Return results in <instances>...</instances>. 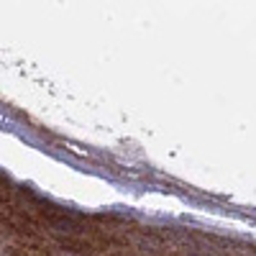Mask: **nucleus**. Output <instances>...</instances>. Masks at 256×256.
<instances>
[{
    "instance_id": "1",
    "label": "nucleus",
    "mask_w": 256,
    "mask_h": 256,
    "mask_svg": "<svg viewBox=\"0 0 256 256\" xmlns=\"http://www.w3.org/2000/svg\"><path fill=\"white\" fill-rule=\"evenodd\" d=\"M0 223H6L10 230L18 233V236H38L41 223H44V220L28 216L26 210H18V208L6 205L3 210H0Z\"/></svg>"
},
{
    "instance_id": "2",
    "label": "nucleus",
    "mask_w": 256,
    "mask_h": 256,
    "mask_svg": "<svg viewBox=\"0 0 256 256\" xmlns=\"http://www.w3.org/2000/svg\"><path fill=\"white\" fill-rule=\"evenodd\" d=\"M56 244L64 251H72L77 256H98V248L88 238H77V236H56Z\"/></svg>"
},
{
    "instance_id": "3",
    "label": "nucleus",
    "mask_w": 256,
    "mask_h": 256,
    "mask_svg": "<svg viewBox=\"0 0 256 256\" xmlns=\"http://www.w3.org/2000/svg\"><path fill=\"white\" fill-rule=\"evenodd\" d=\"M6 254H8V256H46L44 251H36V248H20V246H8Z\"/></svg>"
},
{
    "instance_id": "4",
    "label": "nucleus",
    "mask_w": 256,
    "mask_h": 256,
    "mask_svg": "<svg viewBox=\"0 0 256 256\" xmlns=\"http://www.w3.org/2000/svg\"><path fill=\"white\" fill-rule=\"evenodd\" d=\"M10 200V180L6 174H0V202Z\"/></svg>"
}]
</instances>
